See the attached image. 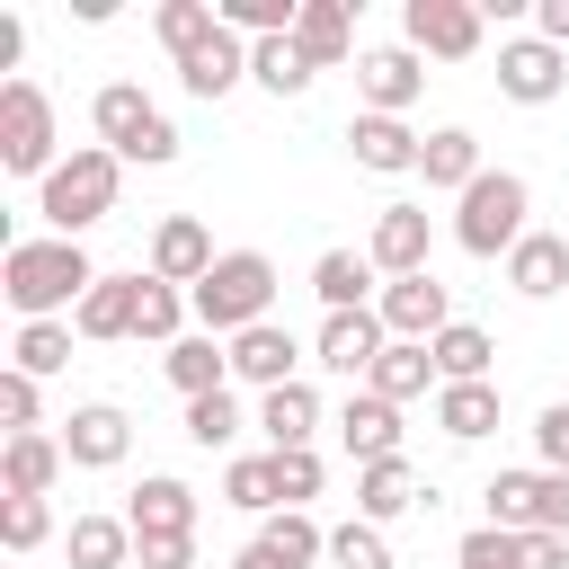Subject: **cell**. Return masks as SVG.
I'll return each instance as SVG.
<instances>
[{
  "instance_id": "f6af8a7d",
  "label": "cell",
  "mask_w": 569,
  "mask_h": 569,
  "mask_svg": "<svg viewBox=\"0 0 569 569\" xmlns=\"http://www.w3.org/2000/svg\"><path fill=\"white\" fill-rule=\"evenodd\" d=\"M276 498L284 507H311L320 498V453L302 445V453H276Z\"/></svg>"
},
{
  "instance_id": "8992f818",
  "label": "cell",
  "mask_w": 569,
  "mask_h": 569,
  "mask_svg": "<svg viewBox=\"0 0 569 569\" xmlns=\"http://www.w3.org/2000/svg\"><path fill=\"white\" fill-rule=\"evenodd\" d=\"M0 169L9 178H53L62 160H53V98L36 89V80H0Z\"/></svg>"
},
{
  "instance_id": "5bb4252c",
  "label": "cell",
  "mask_w": 569,
  "mask_h": 569,
  "mask_svg": "<svg viewBox=\"0 0 569 569\" xmlns=\"http://www.w3.org/2000/svg\"><path fill=\"white\" fill-rule=\"evenodd\" d=\"M124 445H133V418H124L116 400H89V409H71V418H62V453H71L80 471H116V462H124Z\"/></svg>"
},
{
  "instance_id": "4dcf8cb0",
  "label": "cell",
  "mask_w": 569,
  "mask_h": 569,
  "mask_svg": "<svg viewBox=\"0 0 569 569\" xmlns=\"http://www.w3.org/2000/svg\"><path fill=\"white\" fill-rule=\"evenodd\" d=\"M418 178H427V187H445V196H462V187L480 178V142H471L462 124H436V133H427V151H418Z\"/></svg>"
},
{
  "instance_id": "74e56055",
  "label": "cell",
  "mask_w": 569,
  "mask_h": 569,
  "mask_svg": "<svg viewBox=\"0 0 569 569\" xmlns=\"http://www.w3.org/2000/svg\"><path fill=\"white\" fill-rule=\"evenodd\" d=\"M71 338H80L71 320H27L9 356H18V373H36V382H44V373H62V365H71Z\"/></svg>"
},
{
  "instance_id": "ba28073f",
  "label": "cell",
  "mask_w": 569,
  "mask_h": 569,
  "mask_svg": "<svg viewBox=\"0 0 569 569\" xmlns=\"http://www.w3.org/2000/svg\"><path fill=\"white\" fill-rule=\"evenodd\" d=\"M373 311H382L391 338H418V347H436V338L453 329V293H445L436 276H391V284L373 293Z\"/></svg>"
},
{
  "instance_id": "603a6c76",
  "label": "cell",
  "mask_w": 569,
  "mask_h": 569,
  "mask_svg": "<svg viewBox=\"0 0 569 569\" xmlns=\"http://www.w3.org/2000/svg\"><path fill=\"white\" fill-rule=\"evenodd\" d=\"M142 284H151V276H98L89 302L71 311V329H80V338H133V320H142Z\"/></svg>"
},
{
  "instance_id": "e575fe53",
  "label": "cell",
  "mask_w": 569,
  "mask_h": 569,
  "mask_svg": "<svg viewBox=\"0 0 569 569\" xmlns=\"http://www.w3.org/2000/svg\"><path fill=\"white\" fill-rule=\"evenodd\" d=\"M427 356H436V382H489V356H498V347H489V329L453 320V329H445Z\"/></svg>"
},
{
  "instance_id": "4fadbf2b",
  "label": "cell",
  "mask_w": 569,
  "mask_h": 569,
  "mask_svg": "<svg viewBox=\"0 0 569 569\" xmlns=\"http://www.w3.org/2000/svg\"><path fill=\"white\" fill-rule=\"evenodd\" d=\"M293 365H302V347H293L284 320H258V329L231 338V382H249V391H284V382H302Z\"/></svg>"
},
{
  "instance_id": "f1b7e54d",
  "label": "cell",
  "mask_w": 569,
  "mask_h": 569,
  "mask_svg": "<svg viewBox=\"0 0 569 569\" xmlns=\"http://www.w3.org/2000/svg\"><path fill=\"white\" fill-rule=\"evenodd\" d=\"M436 427L453 445H480L498 427V382H436Z\"/></svg>"
},
{
  "instance_id": "f546056e",
  "label": "cell",
  "mask_w": 569,
  "mask_h": 569,
  "mask_svg": "<svg viewBox=\"0 0 569 569\" xmlns=\"http://www.w3.org/2000/svg\"><path fill=\"white\" fill-rule=\"evenodd\" d=\"M62 551H71V569H124L142 542H133V525H124V516H71Z\"/></svg>"
},
{
  "instance_id": "83f0119b",
  "label": "cell",
  "mask_w": 569,
  "mask_h": 569,
  "mask_svg": "<svg viewBox=\"0 0 569 569\" xmlns=\"http://www.w3.org/2000/svg\"><path fill=\"white\" fill-rule=\"evenodd\" d=\"M365 391H382V400L400 409V400H418V391H436V356H427L418 338H391V347L373 356V373H365Z\"/></svg>"
},
{
  "instance_id": "ffe728a7",
  "label": "cell",
  "mask_w": 569,
  "mask_h": 569,
  "mask_svg": "<svg viewBox=\"0 0 569 569\" xmlns=\"http://www.w3.org/2000/svg\"><path fill=\"white\" fill-rule=\"evenodd\" d=\"M124 525H133V542H160V533H196V489H187V480H169V471H151V480L124 498Z\"/></svg>"
},
{
  "instance_id": "ee69618b",
  "label": "cell",
  "mask_w": 569,
  "mask_h": 569,
  "mask_svg": "<svg viewBox=\"0 0 569 569\" xmlns=\"http://www.w3.org/2000/svg\"><path fill=\"white\" fill-rule=\"evenodd\" d=\"M44 533H53V507H44V498H0V542H9L18 560H27Z\"/></svg>"
},
{
  "instance_id": "f907efd6",
  "label": "cell",
  "mask_w": 569,
  "mask_h": 569,
  "mask_svg": "<svg viewBox=\"0 0 569 569\" xmlns=\"http://www.w3.org/2000/svg\"><path fill=\"white\" fill-rule=\"evenodd\" d=\"M533 36L569 53V0H533Z\"/></svg>"
},
{
  "instance_id": "d6a6232c",
  "label": "cell",
  "mask_w": 569,
  "mask_h": 569,
  "mask_svg": "<svg viewBox=\"0 0 569 569\" xmlns=\"http://www.w3.org/2000/svg\"><path fill=\"white\" fill-rule=\"evenodd\" d=\"M480 498H489L498 533H542V471H498Z\"/></svg>"
},
{
  "instance_id": "f5cc1de1",
  "label": "cell",
  "mask_w": 569,
  "mask_h": 569,
  "mask_svg": "<svg viewBox=\"0 0 569 569\" xmlns=\"http://www.w3.org/2000/svg\"><path fill=\"white\" fill-rule=\"evenodd\" d=\"M231 569H284V560H276V551H267V542H258V533H249V542H240V560H231Z\"/></svg>"
},
{
  "instance_id": "4316f807",
  "label": "cell",
  "mask_w": 569,
  "mask_h": 569,
  "mask_svg": "<svg viewBox=\"0 0 569 569\" xmlns=\"http://www.w3.org/2000/svg\"><path fill=\"white\" fill-rule=\"evenodd\" d=\"M293 44H302V62H311V71H338V62H347V44H356V18H347V0H302V18H293Z\"/></svg>"
},
{
  "instance_id": "c3c4849f",
  "label": "cell",
  "mask_w": 569,
  "mask_h": 569,
  "mask_svg": "<svg viewBox=\"0 0 569 569\" xmlns=\"http://www.w3.org/2000/svg\"><path fill=\"white\" fill-rule=\"evenodd\" d=\"M133 560H142V569H196V533H160V542H142Z\"/></svg>"
},
{
  "instance_id": "6da1fadb",
  "label": "cell",
  "mask_w": 569,
  "mask_h": 569,
  "mask_svg": "<svg viewBox=\"0 0 569 569\" xmlns=\"http://www.w3.org/2000/svg\"><path fill=\"white\" fill-rule=\"evenodd\" d=\"M89 284H98V267L80 240H9L0 249V293L18 320H62L89 302Z\"/></svg>"
},
{
  "instance_id": "ab89813d",
  "label": "cell",
  "mask_w": 569,
  "mask_h": 569,
  "mask_svg": "<svg viewBox=\"0 0 569 569\" xmlns=\"http://www.w3.org/2000/svg\"><path fill=\"white\" fill-rule=\"evenodd\" d=\"M213 9H222V27L249 36V44H258V36H293V18H302V0H213Z\"/></svg>"
},
{
  "instance_id": "3957f363",
  "label": "cell",
  "mask_w": 569,
  "mask_h": 569,
  "mask_svg": "<svg viewBox=\"0 0 569 569\" xmlns=\"http://www.w3.org/2000/svg\"><path fill=\"white\" fill-rule=\"evenodd\" d=\"M116 187H124V160H116L107 142H80V151L36 187V213L53 222V240H80L89 222H107V213H116Z\"/></svg>"
},
{
  "instance_id": "7402d4cb",
  "label": "cell",
  "mask_w": 569,
  "mask_h": 569,
  "mask_svg": "<svg viewBox=\"0 0 569 569\" xmlns=\"http://www.w3.org/2000/svg\"><path fill=\"white\" fill-rule=\"evenodd\" d=\"M311 293H320V311H373V258L365 249H320L311 258Z\"/></svg>"
},
{
  "instance_id": "7c38bea8",
  "label": "cell",
  "mask_w": 569,
  "mask_h": 569,
  "mask_svg": "<svg viewBox=\"0 0 569 569\" xmlns=\"http://www.w3.org/2000/svg\"><path fill=\"white\" fill-rule=\"evenodd\" d=\"M213 258H222V249H213V231H204L196 213H160V231H151V276H160V284H187V293H196V284L213 276Z\"/></svg>"
},
{
  "instance_id": "ac0fdd59",
  "label": "cell",
  "mask_w": 569,
  "mask_h": 569,
  "mask_svg": "<svg viewBox=\"0 0 569 569\" xmlns=\"http://www.w3.org/2000/svg\"><path fill=\"white\" fill-rule=\"evenodd\" d=\"M338 445L356 453V471H365V462H391V453H400V409H391L382 391H347V409H338Z\"/></svg>"
},
{
  "instance_id": "44dd1931",
  "label": "cell",
  "mask_w": 569,
  "mask_h": 569,
  "mask_svg": "<svg viewBox=\"0 0 569 569\" xmlns=\"http://www.w3.org/2000/svg\"><path fill=\"white\" fill-rule=\"evenodd\" d=\"M507 284H516L525 302L569 293V240H560V231H525V240L507 249Z\"/></svg>"
},
{
  "instance_id": "9c48e42d",
  "label": "cell",
  "mask_w": 569,
  "mask_h": 569,
  "mask_svg": "<svg viewBox=\"0 0 569 569\" xmlns=\"http://www.w3.org/2000/svg\"><path fill=\"white\" fill-rule=\"evenodd\" d=\"M498 89H507L516 107H551V98L569 89V53L542 44V36H507V44H498Z\"/></svg>"
},
{
  "instance_id": "9a60e30c",
  "label": "cell",
  "mask_w": 569,
  "mask_h": 569,
  "mask_svg": "<svg viewBox=\"0 0 569 569\" xmlns=\"http://www.w3.org/2000/svg\"><path fill=\"white\" fill-rule=\"evenodd\" d=\"M382 347H391L382 311H329V320H320V365H329V373H347V382H365Z\"/></svg>"
},
{
  "instance_id": "52a82bcc",
  "label": "cell",
  "mask_w": 569,
  "mask_h": 569,
  "mask_svg": "<svg viewBox=\"0 0 569 569\" xmlns=\"http://www.w3.org/2000/svg\"><path fill=\"white\" fill-rule=\"evenodd\" d=\"M400 44H409L418 62H427V53H436V62H471V53H480V9H471V0H409V9H400Z\"/></svg>"
},
{
  "instance_id": "484cf974",
  "label": "cell",
  "mask_w": 569,
  "mask_h": 569,
  "mask_svg": "<svg viewBox=\"0 0 569 569\" xmlns=\"http://www.w3.org/2000/svg\"><path fill=\"white\" fill-rule=\"evenodd\" d=\"M62 436H44V427H27V436H9V453H0V480H9V498H44L53 480H62Z\"/></svg>"
},
{
  "instance_id": "e0dca14e",
  "label": "cell",
  "mask_w": 569,
  "mask_h": 569,
  "mask_svg": "<svg viewBox=\"0 0 569 569\" xmlns=\"http://www.w3.org/2000/svg\"><path fill=\"white\" fill-rule=\"evenodd\" d=\"M347 151H356V169H373V178H409L418 151H427V133H409L400 116H356V124H347Z\"/></svg>"
},
{
  "instance_id": "5b68a950",
  "label": "cell",
  "mask_w": 569,
  "mask_h": 569,
  "mask_svg": "<svg viewBox=\"0 0 569 569\" xmlns=\"http://www.w3.org/2000/svg\"><path fill=\"white\" fill-rule=\"evenodd\" d=\"M89 124H98V142H107L116 160H142V169H169V160H178V124H169L133 80H107V89L89 98Z\"/></svg>"
},
{
  "instance_id": "b9f144b4",
  "label": "cell",
  "mask_w": 569,
  "mask_h": 569,
  "mask_svg": "<svg viewBox=\"0 0 569 569\" xmlns=\"http://www.w3.org/2000/svg\"><path fill=\"white\" fill-rule=\"evenodd\" d=\"M231 436H240V400H231V391L187 400V445H204V453H213V445H231Z\"/></svg>"
},
{
  "instance_id": "bcb514c9",
  "label": "cell",
  "mask_w": 569,
  "mask_h": 569,
  "mask_svg": "<svg viewBox=\"0 0 569 569\" xmlns=\"http://www.w3.org/2000/svg\"><path fill=\"white\" fill-rule=\"evenodd\" d=\"M36 409H44V400H36V373H18V365H9V373H0V418H9V436H27V427H36Z\"/></svg>"
},
{
  "instance_id": "2e32d148",
  "label": "cell",
  "mask_w": 569,
  "mask_h": 569,
  "mask_svg": "<svg viewBox=\"0 0 569 569\" xmlns=\"http://www.w3.org/2000/svg\"><path fill=\"white\" fill-rule=\"evenodd\" d=\"M178 80H187V98H204V107H213V98H231V89L249 80V36L213 27V36H204V44L178 62Z\"/></svg>"
},
{
  "instance_id": "7bdbcfd3",
  "label": "cell",
  "mask_w": 569,
  "mask_h": 569,
  "mask_svg": "<svg viewBox=\"0 0 569 569\" xmlns=\"http://www.w3.org/2000/svg\"><path fill=\"white\" fill-rule=\"evenodd\" d=\"M453 560H462V569H525V533H498V525H471V533L453 542Z\"/></svg>"
},
{
  "instance_id": "816d5d0a",
  "label": "cell",
  "mask_w": 569,
  "mask_h": 569,
  "mask_svg": "<svg viewBox=\"0 0 569 569\" xmlns=\"http://www.w3.org/2000/svg\"><path fill=\"white\" fill-rule=\"evenodd\" d=\"M525 569H569V542L560 533H525Z\"/></svg>"
},
{
  "instance_id": "277c9868",
  "label": "cell",
  "mask_w": 569,
  "mask_h": 569,
  "mask_svg": "<svg viewBox=\"0 0 569 569\" xmlns=\"http://www.w3.org/2000/svg\"><path fill=\"white\" fill-rule=\"evenodd\" d=\"M525 213H533V187H525L516 169H480V178L453 196V240H462L471 258H507V249L533 231Z\"/></svg>"
},
{
  "instance_id": "cb8c5ba5",
  "label": "cell",
  "mask_w": 569,
  "mask_h": 569,
  "mask_svg": "<svg viewBox=\"0 0 569 569\" xmlns=\"http://www.w3.org/2000/svg\"><path fill=\"white\" fill-rule=\"evenodd\" d=\"M160 373H169L187 400H204V391H231V338H204V329H187V338L160 356Z\"/></svg>"
},
{
  "instance_id": "d4e9b609",
  "label": "cell",
  "mask_w": 569,
  "mask_h": 569,
  "mask_svg": "<svg viewBox=\"0 0 569 569\" xmlns=\"http://www.w3.org/2000/svg\"><path fill=\"white\" fill-rule=\"evenodd\" d=\"M258 427H267V453H302V445L320 436V391H311V382L258 391Z\"/></svg>"
},
{
  "instance_id": "681fc988",
  "label": "cell",
  "mask_w": 569,
  "mask_h": 569,
  "mask_svg": "<svg viewBox=\"0 0 569 569\" xmlns=\"http://www.w3.org/2000/svg\"><path fill=\"white\" fill-rule=\"evenodd\" d=\"M542 533L569 542V471H542Z\"/></svg>"
},
{
  "instance_id": "60d3db41",
  "label": "cell",
  "mask_w": 569,
  "mask_h": 569,
  "mask_svg": "<svg viewBox=\"0 0 569 569\" xmlns=\"http://www.w3.org/2000/svg\"><path fill=\"white\" fill-rule=\"evenodd\" d=\"M329 569H400L391 560V542H382V525H329Z\"/></svg>"
},
{
  "instance_id": "d6986e66",
  "label": "cell",
  "mask_w": 569,
  "mask_h": 569,
  "mask_svg": "<svg viewBox=\"0 0 569 569\" xmlns=\"http://www.w3.org/2000/svg\"><path fill=\"white\" fill-rule=\"evenodd\" d=\"M409 507H436V489H418L409 453H391V462H365V471H356V516H365V525H391V516H409Z\"/></svg>"
},
{
  "instance_id": "d590c367",
  "label": "cell",
  "mask_w": 569,
  "mask_h": 569,
  "mask_svg": "<svg viewBox=\"0 0 569 569\" xmlns=\"http://www.w3.org/2000/svg\"><path fill=\"white\" fill-rule=\"evenodd\" d=\"M151 27H160V44L187 62V53H196V44L222 27V9H213V0H160V9H151Z\"/></svg>"
},
{
  "instance_id": "8d00e7d4",
  "label": "cell",
  "mask_w": 569,
  "mask_h": 569,
  "mask_svg": "<svg viewBox=\"0 0 569 569\" xmlns=\"http://www.w3.org/2000/svg\"><path fill=\"white\" fill-rule=\"evenodd\" d=\"M187 320H196V311H187V284H160V276H151V284H142V320H133V338L178 347V338H187Z\"/></svg>"
},
{
  "instance_id": "f35d334b",
  "label": "cell",
  "mask_w": 569,
  "mask_h": 569,
  "mask_svg": "<svg viewBox=\"0 0 569 569\" xmlns=\"http://www.w3.org/2000/svg\"><path fill=\"white\" fill-rule=\"evenodd\" d=\"M222 498L249 507V516H276V507H284V498H276V453H240V462L222 471Z\"/></svg>"
},
{
  "instance_id": "8fae6325",
  "label": "cell",
  "mask_w": 569,
  "mask_h": 569,
  "mask_svg": "<svg viewBox=\"0 0 569 569\" xmlns=\"http://www.w3.org/2000/svg\"><path fill=\"white\" fill-rule=\"evenodd\" d=\"M427 240H436L427 204H382V213H373L365 258H373V276H427Z\"/></svg>"
},
{
  "instance_id": "7dc6e473",
  "label": "cell",
  "mask_w": 569,
  "mask_h": 569,
  "mask_svg": "<svg viewBox=\"0 0 569 569\" xmlns=\"http://www.w3.org/2000/svg\"><path fill=\"white\" fill-rule=\"evenodd\" d=\"M533 453H542V471H569V400H551L533 418Z\"/></svg>"
},
{
  "instance_id": "30bf717a",
  "label": "cell",
  "mask_w": 569,
  "mask_h": 569,
  "mask_svg": "<svg viewBox=\"0 0 569 569\" xmlns=\"http://www.w3.org/2000/svg\"><path fill=\"white\" fill-rule=\"evenodd\" d=\"M356 89H365V116H409L427 89V62L409 44H373V53H356Z\"/></svg>"
},
{
  "instance_id": "1f68e13d",
  "label": "cell",
  "mask_w": 569,
  "mask_h": 569,
  "mask_svg": "<svg viewBox=\"0 0 569 569\" xmlns=\"http://www.w3.org/2000/svg\"><path fill=\"white\" fill-rule=\"evenodd\" d=\"M249 80H258L267 98H302L320 71L302 62V44H293V36H258V44H249Z\"/></svg>"
},
{
  "instance_id": "7a4b0ae2",
  "label": "cell",
  "mask_w": 569,
  "mask_h": 569,
  "mask_svg": "<svg viewBox=\"0 0 569 569\" xmlns=\"http://www.w3.org/2000/svg\"><path fill=\"white\" fill-rule=\"evenodd\" d=\"M187 311H196L204 338H240V329L276 320V258L267 249H222L213 276L187 293Z\"/></svg>"
},
{
  "instance_id": "836d02e7",
  "label": "cell",
  "mask_w": 569,
  "mask_h": 569,
  "mask_svg": "<svg viewBox=\"0 0 569 569\" xmlns=\"http://www.w3.org/2000/svg\"><path fill=\"white\" fill-rule=\"evenodd\" d=\"M258 542H267L284 569H311V560H329V533L311 525V507H276V516L258 525Z\"/></svg>"
}]
</instances>
